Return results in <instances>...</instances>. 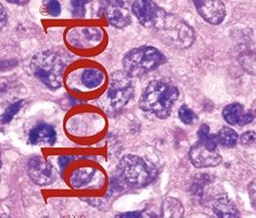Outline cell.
Masks as SVG:
<instances>
[{
    "instance_id": "cell-19",
    "label": "cell",
    "mask_w": 256,
    "mask_h": 218,
    "mask_svg": "<svg viewBox=\"0 0 256 218\" xmlns=\"http://www.w3.org/2000/svg\"><path fill=\"white\" fill-rule=\"evenodd\" d=\"M184 214V209L180 201L174 198H166L164 200L160 207L162 218H182Z\"/></svg>"
},
{
    "instance_id": "cell-2",
    "label": "cell",
    "mask_w": 256,
    "mask_h": 218,
    "mask_svg": "<svg viewBox=\"0 0 256 218\" xmlns=\"http://www.w3.org/2000/svg\"><path fill=\"white\" fill-rule=\"evenodd\" d=\"M178 95L180 92L174 85L154 81L148 85L141 95L139 106L145 112L154 114L160 119H166L170 115Z\"/></svg>"
},
{
    "instance_id": "cell-17",
    "label": "cell",
    "mask_w": 256,
    "mask_h": 218,
    "mask_svg": "<svg viewBox=\"0 0 256 218\" xmlns=\"http://www.w3.org/2000/svg\"><path fill=\"white\" fill-rule=\"evenodd\" d=\"M213 211L218 218H232L240 217L236 205L228 198L218 199L213 206Z\"/></svg>"
},
{
    "instance_id": "cell-21",
    "label": "cell",
    "mask_w": 256,
    "mask_h": 218,
    "mask_svg": "<svg viewBox=\"0 0 256 218\" xmlns=\"http://www.w3.org/2000/svg\"><path fill=\"white\" fill-rule=\"evenodd\" d=\"M23 104H24L23 100H18L10 104L2 114V117H1L2 124H8L13 119V117L20 111Z\"/></svg>"
},
{
    "instance_id": "cell-22",
    "label": "cell",
    "mask_w": 256,
    "mask_h": 218,
    "mask_svg": "<svg viewBox=\"0 0 256 218\" xmlns=\"http://www.w3.org/2000/svg\"><path fill=\"white\" fill-rule=\"evenodd\" d=\"M178 117L182 123L186 125L193 124L197 120L196 114L186 105H182L180 108Z\"/></svg>"
},
{
    "instance_id": "cell-24",
    "label": "cell",
    "mask_w": 256,
    "mask_h": 218,
    "mask_svg": "<svg viewBox=\"0 0 256 218\" xmlns=\"http://www.w3.org/2000/svg\"><path fill=\"white\" fill-rule=\"evenodd\" d=\"M88 1H72L71 8H72V15L76 18H82L85 15V4Z\"/></svg>"
},
{
    "instance_id": "cell-14",
    "label": "cell",
    "mask_w": 256,
    "mask_h": 218,
    "mask_svg": "<svg viewBox=\"0 0 256 218\" xmlns=\"http://www.w3.org/2000/svg\"><path fill=\"white\" fill-rule=\"evenodd\" d=\"M56 142V132L52 125L40 123L29 133V143L34 146H54Z\"/></svg>"
},
{
    "instance_id": "cell-20",
    "label": "cell",
    "mask_w": 256,
    "mask_h": 218,
    "mask_svg": "<svg viewBox=\"0 0 256 218\" xmlns=\"http://www.w3.org/2000/svg\"><path fill=\"white\" fill-rule=\"evenodd\" d=\"M218 143L224 148H232L238 144V135L230 127L222 128L217 135Z\"/></svg>"
},
{
    "instance_id": "cell-8",
    "label": "cell",
    "mask_w": 256,
    "mask_h": 218,
    "mask_svg": "<svg viewBox=\"0 0 256 218\" xmlns=\"http://www.w3.org/2000/svg\"><path fill=\"white\" fill-rule=\"evenodd\" d=\"M67 42L78 49L96 47L102 39V31L96 27H76L66 31Z\"/></svg>"
},
{
    "instance_id": "cell-27",
    "label": "cell",
    "mask_w": 256,
    "mask_h": 218,
    "mask_svg": "<svg viewBox=\"0 0 256 218\" xmlns=\"http://www.w3.org/2000/svg\"><path fill=\"white\" fill-rule=\"evenodd\" d=\"M248 194L252 206L256 212V179L248 185Z\"/></svg>"
},
{
    "instance_id": "cell-6",
    "label": "cell",
    "mask_w": 256,
    "mask_h": 218,
    "mask_svg": "<svg viewBox=\"0 0 256 218\" xmlns=\"http://www.w3.org/2000/svg\"><path fill=\"white\" fill-rule=\"evenodd\" d=\"M134 87L126 71H116L112 74L110 87L106 93V103L110 110L118 112L122 110L133 97Z\"/></svg>"
},
{
    "instance_id": "cell-29",
    "label": "cell",
    "mask_w": 256,
    "mask_h": 218,
    "mask_svg": "<svg viewBox=\"0 0 256 218\" xmlns=\"http://www.w3.org/2000/svg\"><path fill=\"white\" fill-rule=\"evenodd\" d=\"M118 218H141L142 215L138 212L136 213H128V214H124V215H120V216H118Z\"/></svg>"
},
{
    "instance_id": "cell-31",
    "label": "cell",
    "mask_w": 256,
    "mask_h": 218,
    "mask_svg": "<svg viewBox=\"0 0 256 218\" xmlns=\"http://www.w3.org/2000/svg\"></svg>"
},
{
    "instance_id": "cell-23",
    "label": "cell",
    "mask_w": 256,
    "mask_h": 218,
    "mask_svg": "<svg viewBox=\"0 0 256 218\" xmlns=\"http://www.w3.org/2000/svg\"><path fill=\"white\" fill-rule=\"evenodd\" d=\"M44 8H46V13L52 17H58L62 12V7H60V2L54 1V0L44 2Z\"/></svg>"
},
{
    "instance_id": "cell-7",
    "label": "cell",
    "mask_w": 256,
    "mask_h": 218,
    "mask_svg": "<svg viewBox=\"0 0 256 218\" xmlns=\"http://www.w3.org/2000/svg\"><path fill=\"white\" fill-rule=\"evenodd\" d=\"M234 56L246 73L256 75V30L244 31L240 42L234 48Z\"/></svg>"
},
{
    "instance_id": "cell-9",
    "label": "cell",
    "mask_w": 256,
    "mask_h": 218,
    "mask_svg": "<svg viewBox=\"0 0 256 218\" xmlns=\"http://www.w3.org/2000/svg\"><path fill=\"white\" fill-rule=\"evenodd\" d=\"M100 12L108 22L118 29L128 27L131 22L130 11L126 1H104L100 3Z\"/></svg>"
},
{
    "instance_id": "cell-25",
    "label": "cell",
    "mask_w": 256,
    "mask_h": 218,
    "mask_svg": "<svg viewBox=\"0 0 256 218\" xmlns=\"http://www.w3.org/2000/svg\"><path fill=\"white\" fill-rule=\"evenodd\" d=\"M206 180H208V177L206 175H200L194 180V184H193L192 189L195 194H197V195L202 194L203 187L206 184Z\"/></svg>"
},
{
    "instance_id": "cell-16",
    "label": "cell",
    "mask_w": 256,
    "mask_h": 218,
    "mask_svg": "<svg viewBox=\"0 0 256 218\" xmlns=\"http://www.w3.org/2000/svg\"><path fill=\"white\" fill-rule=\"evenodd\" d=\"M96 174L94 167H80L70 175V185L74 189L85 187L91 183Z\"/></svg>"
},
{
    "instance_id": "cell-1",
    "label": "cell",
    "mask_w": 256,
    "mask_h": 218,
    "mask_svg": "<svg viewBox=\"0 0 256 218\" xmlns=\"http://www.w3.org/2000/svg\"><path fill=\"white\" fill-rule=\"evenodd\" d=\"M151 29L156 30L160 40L180 49L192 46L195 39L194 30L184 20L162 8Z\"/></svg>"
},
{
    "instance_id": "cell-13",
    "label": "cell",
    "mask_w": 256,
    "mask_h": 218,
    "mask_svg": "<svg viewBox=\"0 0 256 218\" xmlns=\"http://www.w3.org/2000/svg\"><path fill=\"white\" fill-rule=\"evenodd\" d=\"M160 7L154 1L139 0L132 3V12L140 22V24L146 28H152Z\"/></svg>"
},
{
    "instance_id": "cell-5",
    "label": "cell",
    "mask_w": 256,
    "mask_h": 218,
    "mask_svg": "<svg viewBox=\"0 0 256 218\" xmlns=\"http://www.w3.org/2000/svg\"><path fill=\"white\" fill-rule=\"evenodd\" d=\"M166 61L164 55L153 46H140L128 52L122 60L124 71L131 77L148 74Z\"/></svg>"
},
{
    "instance_id": "cell-26",
    "label": "cell",
    "mask_w": 256,
    "mask_h": 218,
    "mask_svg": "<svg viewBox=\"0 0 256 218\" xmlns=\"http://www.w3.org/2000/svg\"><path fill=\"white\" fill-rule=\"evenodd\" d=\"M240 143L244 146H250L256 143V133L254 131H248L240 137Z\"/></svg>"
},
{
    "instance_id": "cell-3",
    "label": "cell",
    "mask_w": 256,
    "mask_h": 218,
    "mask_svg": "<svg viewBox=\"0 0 256 218\" xmlns=\"http://www.w3.org/2000/svg\"><path fill=\"white\" fill-rule=\"evenodd\" d=\"M66 64V59L58 51L46 50L32 57L30 67L38 81L48 89L56 91L62 85Z\"/></svg>"
},
{
    "instance_id": "cell-30",
    "label": "cell",
    "mask_w": 256,
    "mask_h": 218,
    "mask_svg": "<svg viewBox=\"0 0 256 218\" xmlns=\"http://www.w3.org/2000/svg\"><path fill=\"white\" fill-rule=\"evenodd\" d=\"M10 3H14V4H26L28 3V1H9Z\"/></svg>"
},
{
    "instance_id": "cell-10",
    "label": "cell",
    "mask_w": 256,
    "mask_h": 218,
    "mask_svg": "<svg viewBox=\"0 0 256 218\" xmlns=\"http://www.w3.org/2000/svg\"><path fill=\"white\" fill-rule=\"evenodd\" d=\"M28 174L32 182L40 186H48L56 181L52 165L42 156H32L29 159Z\"/></svg>"
},
{
    "instance_id": "cell-15",
    "label": "cell",
    "mask_w": 256,
    "mask_h": 218,
    "mask_svg": "<svg viewBox=\"0 0 256 218\" xmlns=\"http://www.w3.org/2000/svg\"><path fill=\"white\" fill-rule=\"evenodd\" d=\"M223 117L226 123L236 126H246L254 121V114L244 112V106L240 103H232L226 105L223 110Z\"/></svg>"
},
{
    "instance_id": "cell-12",
    "label": "cell",
    "mask_w": 256,
    "mask_h": 218,
    "mask_svg": "<svg viewBox=\"0 0 256 218\" xmlns=\"http://www.w3.org/2000/svg\"><path fill=\"white\" fill-rule=\"evenodd\" d=\"M194 5L200 16L212 25H219L224 21L226 8L224 3L217 0L194 1Z\"/></svg>"
},
{
    "instance_id": "cell-11",
    "label": "cell",
    "mask_w": 256,
    "mask_h": 218,
    "mask_svg": "<svg viewBox=\"0 0 256 218\" xmlns=\"http://www.w3.org/2000/svg\"><path fill=\"white\" fill-rule=\"evenodd\" d=\"M190 159L196 168H207L218 166L222 162V156L217 148L200 143L193 145L190 151Z\"/></svg>"
},
{
    "instance_id": "cell-4",
    "label": "cell",
    "mask_w": 256,
    "mask_h": 218,
    "mask_svg": "<svg viewBox=\"0 0 256 218\" xmlns=\"http://www.w3.org/2000/svg\"><path fill=\"white\" fill-rule=\"evenodd\" d=\"M118 176L130 187H145L151 184L158 175L154 164L143 157L133 155L124 156L118 166Z\"/></svg>"
},
{
    "instance_id": "cell-18",
    "label": "cell",
    "mask_w": 256,
    "mask_h": 218,
    "mask_svg": "<svg viewBox=\"0 0 256 218\" xmlns=\"http://www.w3.org/2000/svg\"><path fill=\"white\" fill-rule=\"evenodd\" d=\"M104 81V73L98 68L85 69L81 74L82 84L90 90L98 88Z\"/></svg>"
},
{
    "instance_id": "cell-28",
    "label": "cell",
    "mask_w": 256,
    "mask_h": 218,
    "mask_svg": "<svg viewBox=\"0 0 256 218\" xmlns=\"http://www.w3.org/2000/svg\"><path fill=\"white\" fill-rule=\"evenodd\" d=\"M75 160V156H62L58 158V164L60 169H64L65 166H67V164H69L71 161Z\"/></svg>"
}]
</instances>
